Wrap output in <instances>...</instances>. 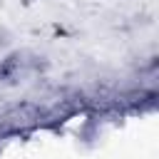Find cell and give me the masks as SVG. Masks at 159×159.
Segmentation results:
<instances>
[{
    "mask_svg": "<svg viewBox=\"0 0 159 159\" xmlns=\"http://www.w3.org/2000/svg\"><path fill=\"white\" fill-rule=\"evenodd\" d=\"M40 60L37 55H30V52H10L0 60V82H17L20 77H25L27 72H37L40 70Z\"/></svg>",
    "mask_w": 159,
    "mask_h": 159,
    "instance_id": "cell-1",
    "label": "cell"
},
{
    "mask_svg": "<svg viewBox=\"0 0 159 159\" xmlns=\"http://www.w3.org/2000/svg\"><path fill=\"white\" fill-rule=\"evenodd\" d=\"M40 117H42V109L35 107V104H30V102H25V104H17V107L7 109L2 114V124L7 129H15L17 132V129H27V127L37 124Z\"/></svg>",
    "mask_w": 159,
    "mask_h": 159,
    "instance_id": "cell-2",
    "label": "cell"
}]
</instances>
